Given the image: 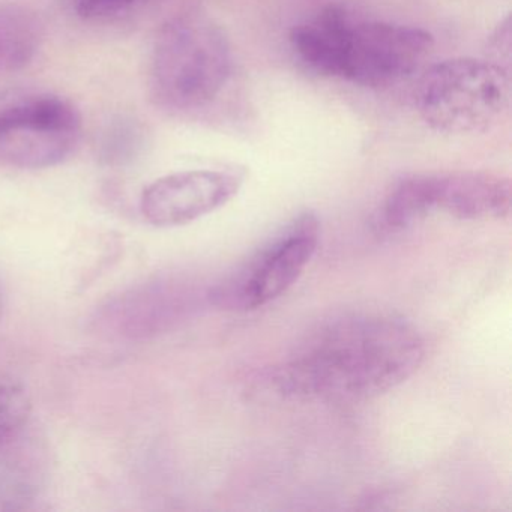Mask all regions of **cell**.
<instances>
[{
	"instance_id": "obj_9",
	"label": "cell",
	"mask_w": 512,
	"mask_h": 512,
	"mask_svg": "<svg viewBox=\"0 0 512 512\" xmlns=\"http://www.w3.org/2000/svg\"><path fill=\"white\" fill-rule=\"evenodd\" d=\"M181 298L175 284L154 281L139 284L107 302L100 323L113 335L140 340L160 334L178 316Z\"/></svg>"
},
{
	"instance_id": "obj_16",
	"label": "cell",
	"mask_w": 512,
	"mask_h": 512,
	"mask_svg": "<svg viewBox=\"0 0 512 512\" xmlns=\"http://www.w3.org/2000/svg\"><path fill=\"white\" fill-rule=\"evenodd\" d=\"M137 0H79L77 13L86 20L103 19L121 13Z\"/></svg>"
},
{
	"instance_id": "obj_15",
	"label": "cell",
	"mask_w": 512,
	"mask_h": 512,
	"mask_svg": "<svg viewBox=\"0 0 512 512\" xmlns=\"http://www.w3.org/2000/svg\"><path fill=\"white\" fill-rule=\"evenodd\" d=\"M487 61L511 73V17L506 16L488 40Z\"/></svg>"
},
{
	"instance_id": "obj_14",
	"label": "cell",
	"mask_w": 512,
	"mask_h": 512,
	"mask_svg": "<svg viewBox=\"0 0 512 512\" xmlns=\"http://www.w3.org/2000/svg\"><path fill=\"white\" fill-rule=\"evenodd\" d=\"M143 131L133 119H116L101 134L98 154L110 166H124L139 155Z\"/></svg>"
},
{
	"instance_id": "obj_12",
	"label": "cell",
	"mask_w": 512,
	"mask_h": 512,
	"mask_svg": "<svg viewBox=\"0 0 512 512\" xmlns=\"http://www.w3.org/2000/svg\"><path fill=\"white\" fill-rule=\"evenodd\" d=\"M431 214L430 175H415L398 182L383 203L380 226L389 232L406 229Z\"/></svg>"
},
{
	"instance_id": "obj_11",
	"label": "cell",
	"mask_w": 512,
	"mask_h": 512,
	"mask_svg": "<svg viewBox=\"0 0 512 512\" xmlns=\"http://www.w3.org/2000/svg\"><path fill=\"white\" fill-rule=\"evenodd\" d=\"M43 37V23L34 10L13 2L0 4V74L31 64Z\"/></svg>"
},
{
	"instance_id": "obj_7",
	"label": "cell",
	"mask_w": 512,
	"mask_h": 512,
	"mask_svg": "<svg viewBox=\"0 0 512 512\" xmlns=\"http://www.w3.org/2000/svg\"><path fill=\"white\" fill-rule=\"evenodd\" d=\"M239 170H188L152 182L140 197V212L155 227L193 223L223 208L241 190Z\"/></svg>"
},
{
	"instance_id": "obj_1",
	"label": "cell",
	"mask_w": 512,
	"mask_h": 512,
	"mask_svg": "<svg viewBox=\"0 0 512 512\" xmlns=\"http://www.w3.org/2000/svg\"><path fill=\"white\" fill-rule=\"evenodd\" d=\"M424 355L421 335L403 320L344 317L311 335L263 386L281 400L356 403L406 382Z\"/></svg>"
},
{
	"instance_id": "obj_4",
	"label": "cell",
	"mask_w": 512,
	"mask_h": 512,
	"mask_svg": "<svg viewBox=\"0 0 512 512\" xmlns=\"http://www.w3.org/2000/svg\"><path fill=\"white\" fill-rule=\"evenodd\" d=\"M82 136L79 110L52 94L0 101V164L23 170L59 166L73 155Z\"/></svg>"
},
{
	"instance_id": "obj_13",
	"label": "cell",
	"mask_w": 512,
	"mask_h": 512,
	"mask_svg": "<svg viewBox=\"0 0 512 512\" xmlns=\"http://www.w3.org/2000/svg\"><path fill=\"white\" fill-rule=\"evenodd\" d=\"M32 413L31 392L25 383L0 374V449L20 436Z\"/></svg>"
},
{
	"instance_id": "obj_6",
	"label": "cell",
	"mask_w": 512,
	"mask_h": 512,
	"mask_svg": "<svg viewBox=\"0 0 512 512\" xmlns=\"http://www.w3.org/2000/svg\"><path fill=\"white\" fill-rule=\"evenodd\" d=\"M424 29L385 22H353L344 35L340 79L385 88L412 76L433 50Z\"/></svg>"
},
{
	"instance_id": "obj_5",
	"label": "cell",
	"mask_w": 512,
	"mask_h": 512,
	"mask_svg": "<svg viewBox=\"0 0 512 512\" xmlns=\"http://www.w3.org/2000/svg\"><path fill=\"white\" fill-rule=\"evenodd\" d=\"M320 226L304 214L283 236L257 254L235 277L209 293L212 304L224 310H256L280 298L301 277L319 245Z\"/></svg>"
},
{
	"instance_id": "obj_2",
	"label": "cell",
	"mask_w": 512,
	"mask_h": 512,
	"mask_svg": "<svg viewBox=\"0 0 512 512\" xmlns=\"http://www.w3.org/2000/svg\"><path fill=\"white\" fill-rule=\"evenodd\" d=\"M229 38L208 14L188 11L167 20L155 38L149 85L152 97L173 112L205 109L232 76Z\"/></svg>"
},
{
	"instance_id": "obj_17",
	"label": "cell",
	"mask_w": 512,
	"mask_h": 512,
	"mask_svg": "<svg viewBox=\"0 0 512 512\" xmlns=\"http://www.w3.org/2000/svg\"><path fill=\"white\" fill-rule=\"evenodd\" d=\"M4 308H5V293L2 286H0V319L4 316Z\"/></svg>"
},
{
	"instance_id": "obj_10",
	"label": "cell",
	"mask_w": 512,
	"mask_h": 512,
	"mask_svg": "<svg viewBox=\"0 0 512 512\" xmlns=\"http://www.w3.org/2000/svg\"><path fill=\"white\" fill-rule=\"evenodd\" d=\"M350 20L343 8H325L316 19L292 29L290 46L311 70L340 79L344 35Z\"/></svg>"
},
{
	"instance_id": "obj_8",
	"label": "cell",
	"mask_w": 512,
	"mask_h": 512,
	"mask_svg": "<svg viewBox=\"0 0 512 512\" xmlns=\"http://www.w3.org/2000/svg\"><path fill=\"white\" fill-rule=\"evenodd\" d=\"M512 185L488 172L431 175V208L458 220H502L511 214Z\"/></svg>"
},
{
	"instance_id": "obj_3",
	"label": "cell",
	"mask_w": 512,
	"mask_h": 512,
	"mask_svg": "<svg viewBox=\"0 0 512 512\" xmlns=\"http://www.w3.org/2000/svg\"><path fill=\"white\" fill-rule=\"evenodd\" d=\"M511 98L508 71L487 59L455 58L428 68L415 92L422 121L437 133H484L502 119Z\"/></svg>"
}]
</instances>
